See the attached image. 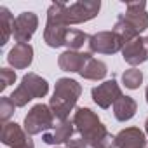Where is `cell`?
<instances>
[{
  "mask_svg": "<svg viewBox=\"0 0 148 148\" xmlns=\"http://www.w3.org/2000/svg\"><path fill=\"white\" fill-rule=\"evenodd\" d=\"M14 110H16V105L12 103L11 98L4 96L2 99H0V120H2L4 124L14 115Z\"/></svg>",
  "mask_w": 148,
  "mask_h": 148,
  "instance_id": "603a6c76",
  "label": "cell"
},
{
  "mask_svg": "<svg viewBox=\"0 0 148 148\" xmlns=\"http://www.w3.org/2000/svg\"><path fill=\"white\" fill-rule=\"evenodd\" d=\"M64 9H66V4H63V2H54L47 9V23H45V30H44V42L52 49L63 47L66 33L70 32V28L63 18Z\"/></svg>",
  "mask_w": 148,
  "mask_h": 148,
  "instance_id": "3957f363",
  "label": "cell"
},
{
  "mask_svg": "<svg viewBox=\"0 0 148 148\" xmlns=\"http://www.w3.org/2000/svg\"><path fill=\"white\" fill-rule=\"evenodd\" d=\"M145 132H146V136H148V119L145 120Z\"/></svg>",
  "mask_w": 148,
  "mask_h": 148,
  "instance_id": "83f0119b",
  "label": "cell"
},
{
  "mask_svg": "<svg viewBox=\"0 0 148 148\" xmlns=\"http://www.w3.org/2000/svg\"><path fill=\"white\" fill-rule=\"evenodd\" d=\"M82 94V86L73 80V79H58L56 87H54V94L49 101V106L56 117V122L66 120L70 117V112L75 108L79 98Z\"/></svg>",
  "mask_w": 148,
  "mask_h": 148,
  "instance_id": "7a4b0ae2",
  "label": "cell"
},
{
  "mask_svg": "<svg viewBox=\"0 0 148 148\" xmlns=\"http://www.w3.org/2000/svg\"><path fill=\"white\" fill-rule=\"evenodd\" d=\"M145 98H146V103H148V86H146V89H145Z\"/></svg>",
  "mask_w": 148,
  "mask_h": 148,
  "instance_id": "f1b7e54d",
  "label": "cell"
},
{
  "mask_svg": "<svg viewBox=\"0 0 148 148\" xmlns=\"http://www.w3.org/2000/svg\"><path fill=\"white\" fill-rule=\"evenodd\" d=\"M89 51L96 54H115L122 51L124 44L113 32H98L89 38Z\"/></svg>",
  "mask_w": 148,
  "mask_h": 148,
  "instance_id": "ba28073f",
  "label": "cell"
},
{
  "mask_svg": "<svg viewBox=\"0 0 148 148\" xmlns=\"http://www.w3.org/2000/svg\"><path fill=\"white\" fill-rule=\"evenodd\" d=\"M89 38L91 35H87L86 32L70 30L64 38V47H68V51H79L80 47H84V44H89Z\"/></svg>",
  "mask_w": 148,
  "mask_h": 148,
  "instance_id": "44dd1931",
  "label": "cell"
},
{
  "mask_svg": "<svg viewBox=\"0 0 148 148\" xmlns=\"http://www.w3.org/2000/svg\"><path fill=\"white\" fill-rule=\"evenodd\" d=\"M47 92H49L47 80L42 79L40 75H37V73L30 71L21 79V84L14 89V92L9 98L12 99L16 108H23L35 98H45Z\"/></svg>",
  "mask_w": 148,
  "mask_h": 148,
  "instance_id": "277c9868",
  "label": "cell"
},
{
  "mask_svg": "<svg viewBox=\"0 0 148 148\" xmlns=\"http://www.w3.org/2000/svg\"><path fill=\"white\" fill-rule=\"evenodd\" d=\"M71 120H73V125H75V131L86 139V143H96V145H101L103 148H117L115 136L106 131L105 124L91 108H86V106L77 108Z\"/></svg>",
  "mask_w": 148,
  "mask_h": 148,
  "instance_id": "6da1fadb",
  "label": "cell"
},
{
  "mask_svg": "<svg viewBox=\"0 0 148 148\" xmlns=\"http://www.w3.org/2000/svg\"><path fill=\"white\" fill-rule=\"evenodd\" d=\"M32 138L26 134V131L16 124V122H5L0 131V141L11 148H23Z\"/></svg>",
  "mask_w": 148,
  "mask_h": 148,
  "instance_id": "30bf717a",
  "label": "cell"
},
{
  "mask_svg": "<svg viewBox=\"0 0 148 148\" xmlns=\"http://www.w3.org/2000/svg\"><path fill=\"white\" fill-rule=\"evenodd\" d=\"M119 38H120V42L125 45V44H129L131 40H134V38H138L139 37V32L124 18V14H119V18H117V21H115V25H113V30H112Z\"/></svg>",
  "mask_w": 148,
  "mask_h": 148,
  "instance_id": "d6986e66",
  "label": "cell"
},
{
  "mask_svg": "<svg viewBox=\"0 0 148 148\" xmlns=\"http://www.w3.org/2000/svg\"><path fill=\"white\" fill-rule=\"evenodd\" d=\"M122 58L127 64H131L132 68L143 64L148 59V52H146V44L145 38L138 37L134 40H131L129 44H125L122 47Z\"/></svg>",
  "mask_w": 148,
  "mask_h": 148,
  "instance_id": "7c38bea8",
  "label": "cell"
},
{
  "mask_svg": "<svg viewBox=\"0 0 148 148\" xmlns=\"http://www.w3.org/2000/svg\"><path fill=\"white\" fill-rule=\"evenodd\" d=\"M14 82H16V71L14 70H9V68L0 70V91H5Z\"/></svg>",
  "mask_w": 148,
  "mask_h": 148,
  "instance_id": "cb8c5ba5",
  "label": "cell"
},
{
  "mask_svg": "<svg viewBox=\"0 0 148 148\" xmlns=\"http://www.w3.org/2000/svg\"><path fill=\"white\" fill-rule=\"evenodd\" d=\"M32 61H33V47L30 44H16L7 54V63L14 66V70H25L32 64Z\"/></svg>",
  "mask_w": 148,
  "mask_h": 148,
  "instance_id": "2e32d148",
  "label": "cell"
},
{
  "mask_svg": "<svg viewBox=\"0 0 148 148\" xmlns=\"http://www.w3.org/2000/svg\"><path fill=\"white\" fill-rule=\"evenodd\" d=\"M84 148H103V146L101 145H96V143H86Z\"/></svg>",
  "mask_w": 148,
  "mask_h": 148,
  "instance_id": "484cf974",
  "label": "cell"
},
{
  "mask_svg": "<svg viewBox=\"0 0 148 148\" xmlns=\"http://www.w3.org/2000/svg\"><path fill=\"white\" fill-rule=\"evenodd\" d=\"M122 84L127 89H139V86L143 84V71L138 68H129L122 73Z\"/></svg>",
  "mask_w": 148,
  "mask_h": 148,
  "instance_id": "7402d4cb",
  "label": "cell"
},
{
  "mask_svg": "<svg viewBox=\"0 0 148 148\" xmlns=\"http://www.w3.org/2000/svg\"><path fill=\"white\" fill-rule=\"evenodd\" d=\"M73 134H75V125H73V120H61L56 122L52 129H49L47 132L42 134V141L45 145H61L66 143Z\"/></svg>",
  "mask_w": 148,
  "mask_h": 148,
  "instance_id": "8fae6325",
  "label": "cell"
},
{
  "mask_svg": "<svg viewBox=\"0 0 148 148\" xmlns=\"http://www.w3.org/2000/svg\"><path fill=\"white\" fill-rule=\"evenodd\" d=\"M101 9V2L99 0H79L75 4H70L64 9V23L70 25H80L86 21H91L98 16Z\"/></svg>",
  "mask_w": 148,
  "mask_h": 148,
  "instance_id": "8992f818",
  "label": "cell"
},
{
  "mask_svg": "<svg viewBox=\"0 0 148 148\" xmlns=\"http://www.w3.org/2000/svg\"><path fill=\"white\" fill-rule=\"evenodd\" d=\"M117 148H145L146 134L139 127H125L115 136Z\"/></svg>",
  "mask_w": 148,
  "mask_h": 148,
  "instance_id": "9a60e30c",
  "label": "cell"
},
{
  "mask_svg": "<svg viewBox=\"0 0 148 148\" xmlns=\"http://www.w3.org/2000/svg\"><path fill=\"white\" fill-rule=\"evenodd\" d=\"M38 28V18L35 12L32 11H26V12H21L18 18H16V23H14V40L18 44H28L32 40V37L35 35Z\"/></svg>",
  "mask_w": 148,
  "mask_h": 148,
  "instance_id": "9c48e42d",
  "label": "cell"
},
{
  "mask_svg": "<svg viewBox=\"0 0 148 148\" xmlns=\"http://www.w3.org/2000/svg\"><path fill=\"white\" fill-rule=\"evenodd\" d=\"M127 11L124 12V18L141 33L148 28V12H146V2H127Z\"/></svg>",
  "mask_w": 148,
  "mask_h": 148,
  "instance_id": "5bb4252c",
  "label": "cell"
},
{
  "mask_svg": "<svg viewBox=\"0 0 148 148\" xmlns=\"http://www.w3.org/2000/svg\"><path fill=\"white\" fill-rule=\"evenodd\" d=\"M64 145H66V148H84V146H86V139L75 131V134H73Z\"/></svg>",
  "mask_w": 148,
  "mask_h": 148,
  "instance_id": "d4e9b609",
  "label": "cell"
},
{
  "mask_svg": "<svg viewBox=\"0 0 148 148\" xmlns=\"http://www.w3.org/2000/svg\"><path fill=\"white\" fill-rule=\"evenodd\" d=\"M23 148H35V145H33V141L30 139V141H28V143H26V145H25Z\"/></svg>",
  "mask_w": 148,
  "mask_h": 148,
  "instance_id": "4316f807",
  "label": "cell"
},
{
  "mask_svg": "<svg viewBox=\"0 0 148 148\" xmlns=\"http://www.w3.org/2000/svg\"><path fill=\"white\" fill-rule=\"evenodd\" d=\"M56 124V117L51 110L49 105L44 103H37L35 106H32V110L28 112V115L25 117V131L28 136H35V134H44L49 129H52Z\"/></svg>",
  "mask_w": 148,
  "mask_h": 148,
  "instance_id": "5b68a950",
  "label": "cell"
},
{
  "mask_svg": "<svg viewBox=\"0 0 148 148\" xmlns=\"http://www.w3.org/2000/svg\"><path fill=\"white\" fill-rule=\"evenodd\" d=\"M91 96H92V101H94L99 108L106 110V108L113 106L115 101L120 99L124 94H122V89H120V86L117 84V80L112 79V80H105L103 84L92 87Z\"/></svg>",
  "mask_w": 148,
  "mask_h": 148,
  "instance_id": "52a82bcc",
  "label": "cell"
},
{
  "mask_svg": "<svg viewBox=\"0 0 148 148\" xmlns=\"http://www.w3.org/2000/svg\"><path fill=\"white\" fill-rule=\"evenodd\" d=\"M106 73H108L106 63L91 58V59L84 64V68L80 70L79 75H80L82 79H86V80H96V82H98V80H103V79L106 77Z\"/></svg>",
  "mask_w": 148,
  "mask_h": 148,
  "instance_id": "ac0fdd59",
  "label": "cell"
},
{
  "mask_svg": "<svg viewBox=\"0 0 148 148\" xmlns=\"http://www.w3.org/2000/svg\"><path fill=\"white\" fill-rule=\"evenodd\" d=\"M138 112V103L131 96H122L120 99L115 101L113 105V117L119 122H127L131 120Z\"/></svg>",
  "mask_w": 148,
  "mask_h": 148,
  "instance_id": "e0dca14e",
  "label": "cell"
},
{
  "mask_svg": "<svg viewBox=\"0 0 148 148\" xmlns=\"http://www.w3.org/2000/svg\"><path fill=\"white\" fill-rule=\"evenodd\" d=\"M14 16L7 7H0V45H5L14 33Z\"/></svg>",
  "mask_w": 148,
  "mask_h": 148,
  "instance_id": "ffe728a7",
  "label": "cell"
},
{
  "mask_svg": "<svg viewBox=\"0 0 148 148\" xmlns=\"http://www.w3.org/2000/svg\"><path fill=\"white\" fill-rule=\"evenodd\" d=\"M145 44H146V52H148V37H145Z\"/></svg>",
  "mask_w": 148,
  "mask_h": 148,
  "instance_id": "f546056e",
  "label": "cell"
},
{
  "mask_svg": "<svg viewBox=\"0 0 148 148\" xmlns=\"http://www.w3.org/2000/svg\"><path fill=\"white\" fill-rule=\"evenodd\" d=\"M91 52H80V51H64L58 58V64L63 71L70 73H80L84 64L91 59Z\"/></svg>",
  "mask_w": 148,
  "mask_h": 148,
  "instance_id": "4fadbf2b",
  "label": "cell"
}]
</instances>
